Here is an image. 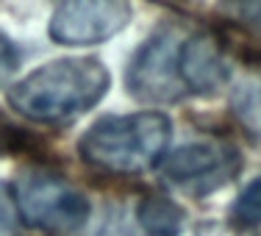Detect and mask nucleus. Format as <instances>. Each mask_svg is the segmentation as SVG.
Returning a JSON list of instances; mask_svg holds the SVG:
<instances>
[{
	"mask_svg": "<svg viewBox=\"0 0 261 236\" xmlns=\"http://www.w3.org/2000/svg\"><path fill=\"white\" fill-rule=\"evenodd\" d=\"M111 84L100 59H56L9 89V106L25 120L64 125L95 109Z\"/></svg>",
	"mask_w": 261,
	"mask_h": 236,
	"instance_id": "1",
	"label": "nucleus"
},
{
	"mask_svg": "<svg viewBox=\"0 0 261 236\" xmlns=\"http://www.w3.org/2000/svg\"><path fill=\"white\" fill-rule=\"evenodd\" d=\"M170 117L161 111L109 114L86 128L78 153L97 170L134 175L159 164L170 145Z\"/></svg>",
	"mask_w": 261,
	"mask_h": 236,
	"instance_id": "2",
	"label": "nucleus"
},
{
	"mask_svg": "<svg viewBox=\"0 0 261 236\" xmlns=\"http://www.w3.org/2000/svg\"><path fill=\"white\" fill-rule=\"evenodd\" d=\"M14 200L20 220L47 236H81L92 214L84 192L47 167H25L17 175Z\"/></svg>",
	"mask_w": 261,
	"mask_h": 236,
	"instance_id": "3",
	"label": "nucleus"
},
{
	"mask_svg": "<svg viewBox=\"0 0 261 236\" xmlns=\"http://www.w3.org/2000/svg\"><path fill=\"white\" fill-rule=\"evenodd\" d=\"M186 39V31L178 22H161L147 36L128 61L125 84L136 100L145 103H175L186 97L178 72V53Z\"/></svg>",
	"mask_w": 261,
	"mask_h": 236,
	"instance_id": "4",
	"label": "nucleus"
},
{
	"mask_svg": "<svg viewBox=\"0 0 261 236\" xmlns=\"http://www.w3.org/2000/svg\"><path fill=\"white\" fill-rule=\"evenodd\" d=\"M245 167V159L231 142L222 139H197L175 147L164 159V181L186 195H211L231 183Z\"/></svg>",
	"mask_w": 261,
	"mask_h": 236,
	"instance_id": "5",
	"label": "nucleus"
},
{
	"mask_svg": "<svg viewBox=\"0 0 261 236\" xmlns=\"http://www.w3.org/2000/svg\"><path fill=\"white\" fill-rule=\"evenodd\" d=\"M134 9L122 0H67L56 6L47 34L67 47L100 45L130 22Z\"/></svg>",
	"mask_w": 261,
	"mask_h": 236,
	"instance_id": "6",
	"label": "nucleus"
},
{
	"mask_svg": "<svg viewBox=\"0 0 261 236\" xmlns=\"http://www.w3.org/2000/svg\"><path fill=\"white\" fill-rule=\"evenodd\" d=\"M178 72L186 95H211L220 89L231 75V64L220 36L211 31L186 34L178 53Z\"/></svg>",
	"mask_w": 261,
	"mask_h": 236,
	"instance_id": "7",
	"label": "nucleus"
},
{
	"mask_svg": "<svg viewBox=\"0 0 261 236\" xmlns=\"http://www.w3.org/2000/svg\"><path fill=\"white\" fill-rule=\"evenodd\" d=\"M136 225L145 236H181L186 228V211L164 195H145L136 203Z\"/></svg>",
	"mask_w": 261,
	"mask_h": 236,
	"instance_id": "8",
	"label": "nucleus"
},
{
	"mask_svg": "<svg viewBox=\"0 0 261 236\" xmlns=\"http://www.w3.org/2000/svg\"><path fill=\"white\" fill-rule=\"evenodd\" d=\"M231 111L242 128L253 136L261 139V72L247 75L239 81L231 95Z\"/></svg>",
	"mask_w": 261,
	"mask_h": 236,
	"instance_id": "9",
	"label": "nucleus"
},
{
	"mask_svg": "<svg viewBox=\"0 0 261 236\" xmlns=\"http://www.w3.org/2000/svg\"><path fill=\"white\" fill-rule=\"evenodd\" d=\"M233 220L239 225H261V175L236 197L233 203Z\"/></svg>",
	"mask_w": 261,
	"mask_h": 236,
	"instance_id": "10",
	"label": "nucleus"
},
{
	"mask_svg": "<svg viewBox=\"0 0 261 236\" xmlns=\"http://www.w3.org/2000/svg\"><path fill=\"white\" fill-rule=\"evenodd\" d=\"M20 231V208L14 200V189L0 181V236H17Z\"/></svg>",
	"mask_w": 261,
	"mask_h": 236,
	"instance_id": "11",
	"label": "nucleus"
},
{
	"mask_svg": "<svg viewBox=\"0 0 261 236\" xmlns=\"http://www.w3.org/2000/svg\"><path fill=\"white\" fill-rule=\"evenodd\" d=\"M17 67H20V53H17L14 42L0 34V86H6L14 78Z\"/></svg>",
	"mask_w": 261,
	"mask_h": 236,
	"instance_id": "12",
	"label": "nucleus"
},
{
	"mask_svg": "<svg viewBox=\"0 0 261 236\" xmlns=\"http://www.w3.org/2000/svg\"><path fill=\"white\" fill-rule=\"evenodd\" d=\"M195 236H253L245 225H225V222H206V225L197 228Z\"/></svg>",
	"mask_w": 261,
	"mask_h": 236,
	"instance_id": "13",
	"label": "nucleus"
},
{
	"mask_svg": "<svg viewBox=\"0 0 261 236\" xmlns=\"http://www.w3.org/2000/svg\"><path fill=\"white\" fill-rule=\"evenodd\" d=\"M231 11H236L239 17H247L250 22H261V3H250V6H233Z\"/></svg>",
	"mask_w": 261,
	"mask_h": 236,
	"instance_id": "14",
	"label": "nucleus"
}]
</instances>
